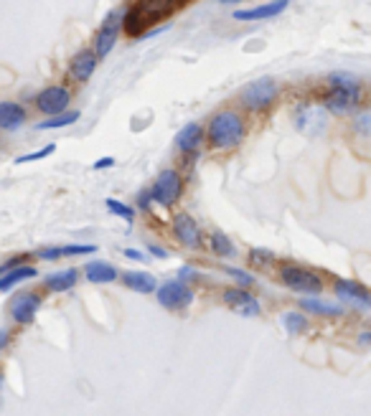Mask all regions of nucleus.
Masks as SVG:
<instances>
[{
    "label": "nucleus",
    "instance_id": "nucleus-37",
    "mask_svg": "<svg viewBox=\"0 0 371 416\" xmlns=\"http://www.w3.org/2000/svg\"><path fill=\"white\" fill-rule=\"evenodd\" d=\"M150 254H153V257H163V259H165V257H168V252H165L163 247H155V244H153V247H150Z\"/></svg>",
    "mask_w": 371,
    "mask_h": 416
},
{
    "label": "nucleus",
    "instance_id": "nucleus-40",
    "mask_svg": "<svg viewBox=\"0 0 371 416\" xmlns=\"http://www.w3.org/2000/svg\"><path fill=\"white\" fill-rule=\"evenodd\" d=\"M8 345V330H3L0 332V348H6Z\"/></svg>",
    "mask_w": 371,
    "mask_h": 416
},
{
    "label": "nucleus",
    "instance_id": "nucleus-7",
    "mask_svg": "<svg viewBox=\"0 0 371 416\" xmlns=\"http://www.w3.org/2000/svg\"><path fill=\"white\" fill-rule=\"evenodd\" d=\"M158 302L165 310H178V308H189L194 302V292L186 282L181 279H171V282H163L158 287Z\"/></svg>",
    "mask_w": 371,
    "mask_h": 416
},
{
    "label": "nucleus",
    "instance_id": "nucleus-25",
    "mask_svg": "<svg viewBox=\"0 0 371 416\" xmlns=\"http://www.w3.org/2000/svg\"><path fill=\"white\" fill-rule=\"evenodd\" d=\"M209 244H211V252L216 254V257H234V244H231L229 236L216 231V234H211Z\"/></svg>",
    "mask_w": 371,
    "mask_h": 416
},
{
    "label": "nucleus",
    "instance_id": "nucleus-21",
    "mask_svg": "<svg viewBox=\"0 0 371 416\" xmlns=\"http://www.w3.org/2000/svg\"><path fill=\"white\" fill-rule=\"evenodd\" d=\"M300 310H303V313H313V315H326V317H341L343 315L341 305L326 302V300H300Z\"/></svg>",
    "mask_w": 371,
    "mask_h": 416
},
{
    "label": "nucleus",
    "instance_id": "nucleus-36",
    "mask_svg": "<svg viewBox=\"0 0 371 416\" xmlns=\"http://www.w3.org/2000/svg\"><path fill=\"white\" fill-rule=\"evenodd\" d=\"M366 127L371 130V115H361L359 117V130H366Z\"/></svg>",
    "mask_w": 371,
    "mask_h": 416
},
{
    "label": "nucleus",
    "instance_id": "nucleus-41",
    "mask_svg": "<svg viewBox=\"0 0 371 416\" xmlns=\"http://www.w3.org/2000/svg\"><path fill=\"white\" fill-rule=\"evenodd\" d=\"M221 3H239V0H221Z\"/></svg>",
    "mask_w": 371,
    "mask_h": 416
},
{
    "label": "nucleus",
    "instance_id": "nucleus-6",
    "mask_svg": "<svg viewBox=\"0 0 371 416\" xmlns=\"http://www.w3.org/2000/svg\"><path fill=\"white\" fill-rule=\"evenodd\" d=\"M153 201L160 206H173L183 193V178L176 170H163L153 183Z\"/></svg>",
    "mask_w": 371,
    "mask_h": 416
},
{
    "label": "nucleus",
    "instance_id": "nucleus-5",
    "mask_svg": "<svg viewBox=\"0 0 371 416\" xmlns=\"http://www.w3.org/2000/svg\"><path fill=\"white\" fill-rule=\"evenodd\" d=\"M275 97H277V81L272 77L257 79V81H252L242 89V104L252 112L267 109L275 102Z\"/></svg>",
    "mask_w": 371,
    "mask_h": 416
},
{
    "label": "nucleus",
    "instance_id": "nucleus-12",
    "mask_svg": "<svg viewBox=\"0 0 371 416\" xmlns=\"http://www.w3.org/2000/svg\"><path fill=\"white\" fill-rule=\"evenodd\" d=\"M221 300H224L237 315H244V317H257V315H260V302L244 290V287L224 290V297H221Z\"/></svg>",
    "mask_w": 371,
    "mask_h": 416
},
{
    "label": "nucleus",
    "instance_id": "nucleus-29",
    "mask_svg": "<svg viewBox=\"0 0 371 416\" xmlns=\"http://www.w3.org/2000/svg\"><path fill=\"white\" fill-rule=\"evenodd\" d=\"M97 247L94 244H69L64 247V257H79V254H94Z\"/></svg>",
    "mask_w": 371,
    "mask_h": 416
},
{
    "label": "nucleus",
    "instance_id": "nucleus-19",
    "mask_svg": "<svg viewBox=\"0 0 371 416\" xmlns=\"http://www.w3.org/2000/svg\"><path fill=\"white\" fill-rule=\"evenodd\" d=\"M26 122V109L16 102H0V127L6 133H13L18 130L21 125Z\"/></svg>",
    "mask_w": 371,
    "mask_h": 416
},
{
    "label": "nucleus",
    "instance_id": "nucleus-32",
    "mask_svg": "<svg viewBox=\"0 0 371 416\" xmlns=\"http://www.w3.org/2000/svg\"><path fill=\"white\" fill-rule=\"evenodd\" d=\"M38 257H41V259H46V262H54V259H59V257H64V247L41 249V252H38Z\"/></svg>",
    "mask_w": 371,
    "mask_h": 416
},
{
    "label": "nucleus",
    "instance_id": "nucleus-2",
    "mask_svg": "<svg viewBox=\"0 0 371 416\" xmlns=\"http://www.w3.org/2000/svg\"><path fill=\"white\" fill-rule=\"evenodd\" d=\"M206 140L214 150H231L244 140V120L237 112H216L209 120Z\"/></svg>",
    "mask_w": 371,
    "mask_h": 416
},
{
    "label": "nucleus",
    "instance_id": "nucleus-26",
    "mask_svg": "<svg viewBox=\"0 0 371 416\" xmlns=\"http://www.w3.org/2000/svg\"><path fill=\"white\" fill-rule=\"evenodd\" d=\"M328 84L331 86H338V89H356V91H361L359 81H356L351 74H343V72L331 74V77H328Z\"/></svg>",
    "mask_w": 371,
    "mask_h": 416
},
{
    "label": "nucleus",
    "instance_id": "nucleus-17",
    "mask_svg": "<svg viewBox=\"0 0 371 416\" xmlns=\"http://www.w3.org/2000/svg\"><path fill=\"white\" fill-rule=\"evenodd\" d=\"M122 284L133 292H140V295H150V292H158V279L148 274V271H122Z\"/></svg>",
    "mask_w": 371,
    "mask_h": 416
},
{
    "label": "nucleus",
    "instance_id": "nucleus-8",
    "mask_svg": "<svg viewBox=\"0 0 371 416\" xmlns=\"http://www.w3.org/2000/svg\"><path fill=\"white\" fill-rule=\"evenodd\" d=\"M336 297L346 305H353V308H371V290H366L364 284L356 282V279H336L333 284Z\"/></svg>",
    "mask_w": 371,
    "mask_h": 416
},
{
    "label": "nucleus",
    "instance_id": "nucleus-3",
    "mask_svg": "<svg viewBox=\"0 0 371 416\" xmlns=\"http://www.w3.org/2000/svg\"><path fill=\"white\" fill-rule=\"evenodd\" d=\"M280 279L285 287L300 292V295H318V292H323V279L318 277L316 271L305 269V266L285 264L280 269Z\"/></svg>",
    "mask_w": 371,
    "mask_h": 416
},
{
    "label": "nucleus",
    "instance_id": "nucleus-1",
    "mask_svg": "<svg viewBox=\"0 0 371 416\" xmlns=\"http://www.w3.org/2000/svg\"><path fill=\"white\" fill-rule=\"evenodd\" d=\"M189 0H140L133 11H128V18H125V30L130 36H138L140 30H145L155 21L168 18L173 11H178L181 6H186Z\"/></svg>",
    "mask_w": 371,
    "mask_h": 416
},
{
    "label": "nucleus",
    "instance_id": "nucleus-27",
    "mask_svg": "<svg viewBox=\"0 0 371 416\" xmlns=\"http://www.w3.org/2000/svg\"><path fill=\"white\" fill-rule=\"evenodd\" d=\"M107 211L115 213V216H120V218H125V221H133L135 218L133 208L125 206V203H120V201H115V198H107Z\"/></svg>",
    "mask_w": 371,
    "mask_h": 416
},
{
    "label": "nucleus",
    "instance_id": "nucleus-24",
    "mask_svg": "<svg viewBox=\"0 0 371 416\" xmlns=\"http://www.w3.org/2000/svg\"><path fill=\"white\" fill-rule=\"evenodd\" d=\"M282 325L290 335H298V332L308 330V317L303 313H285L282 315Z\"/></svg>",
    "mask_w": 371,
    "mask_h": 416
},
{
    "label": "nucleus",
    "instance_id": "nucleus-28",
    "mask_svg": "<svg viewBox=\"0 0 371 416\" xmlns=\"http://www.w3.org/2000/svg\"><path fill=\"white\" fill-rule=\"evenodd\" d=\"M54 150H56L54 145H46V147H43V150H36V152H31V155H21V157H16V165H23V163H33V160H43V157L54 155Z\"/></svg>",
    "mask_w": 371,
    "mask_h": 416
},
{
    "label": "nucleus",
    "instance_id": "nucleus-14",
    "mask_svg": "<svg viewBox=\"0 0 371 416\" xmlns=\"http://www.w3.org/2000/svg\"><path fill=\"white\" fill-rule=\"evenodd\" d=\"M97 51H79L69 64V77L74 81H89L94 69H97Z\"/></svg>",
    "mask_w": 371,
    "mask_h": 416
},
{
    "label": "nucleus",
    "instance_id": "nucleus-23",
    "mask_svg": "<svg viewBox=\"0 0 371 416\" xmlns=\"http://www.w3.org/2000/svg\"><path fill=\"white\" fill-rule=\"evenodd\" d=\"M79 120V112H61L59 117H51V120H43L36 125V130H59V127H69Z\"/></svg>",
    "mask_w": 371,
    "mask_h": 416
},
{
    "label": "nucleus",
    "instance_id": "nucleus-4",
    "mask_svg": "<svg viewBox=\"0 0 371 416\" xmlns=\"http://www.w3.org/2000/svg\"><path fill=\"white\" fill-rule=\"evenodd\" d=\"M125 18H128V11H125V8H117V11H112L110 16L102 21V26H99V30H97V41H94V51H97L99 59H104V56L115 49L117 38H120L122 28H125Z\"/></svg>",
    "mask_w": 371,
    "mask_h": 416
},
{
    "label": "nucleus",
    "instance_id": "nucleus-33",
    "mask_svg": "<svg viewBox=\"0 0 371 416\" xmlns=\"http://www.w3.org/2000/svg\"><path fill=\"white\" fill-rule=\"evenodd\" d=\"M125 257H128V259H135V262H148V257L143 252H138V249H125Z\"/></svg>",
    "mask_w": 371,
    "mask_h": 416
},
{
    "label": "nucleus",
    "instance_id": "nucleus-9",
    "mask_svg": "<svg viewBox=\"0 0 371 416\" xmlns=\"http://www.w3.org/2000/svg\"><path fill=\"white\" fill-rule=\"evenodd\" d=\"M69 102H72V94L67 86H46L36 97V107L43 115H61L67 112Z\"/></svg>",
    "mask_w": 371,
    "mask_h": 416
},
{
    "label": "nucleus",
    "instance_id": "nucleus-13",
    "mask_svg": "<svg viewBox=\"0 0 371 416\" xmlns=\"http://www.w3.org/2000/svg\"><path fill=\"white\" fill-rule=\"evenodd\" d=\"M359 97H361V91H356V89H338V86H333V91H331L328 99H326V107H328V112H333V115H348V112H353V107L359 104Z\"/></svg>",
    "mask_w": 371,
    "mask_h": 416
},
{
    "label": "nucleus",
    "instance_id": "nucleus-38",
    "mask_svg": "<svg viewBox=\"0 0 371 416\" xmlns=\"http://www.w3.org/2000/svg\"><path fill=\"white\" fill-rule=\"evenodd\" d=\"M359 340H361V345H371V332L366 330V332H361L359 335Z\"/></svg>",
    "mask_w": 371,
    "mask_h": 416
},
{
    "label": "nucleus",
    "instance_id": "nucleus-30",
    "mask_svg": "<svg viewBox=\"0 0 371 416\" xmlns=\"http://www.w3.org/2000/svg\"><path fill=\"white\" fill-rule=\"evenodd\" d=\"M226 274H229V277H234V279H237V284H239V287H250V284L255 282V277H252L250 271L234 269V266H226Z\"/></svg>",
    "mask_w": 371,
    "mask_h": 416
},
{
    "label": "nucleus",
    "instance_id": "nucleus-18",
    "mask_svg": "<svg viewBox=\"0 0 371 416\" xmlns=\"http://www.w3.org/2000/svg\"><path fill=\"white\" fill-rule=\"evenodd\" d=\"M84 277L89 279V282L94 284H110V282H117V269L112 264H107V262H87L84 264Z\"/></svg>",
    "mask_w": 371,
    "mask_h": 416
},
{
    "label": "nucleus",
    "instance_id": "nucleus-15",
    "mask_svg": "<svg viewBox=\"0 0 371 416\" xmlns=\"http://www.w3.org/2000/svg\"><path fill=\"white\" fill-rule=\"evenodd\" d=\"M201 142H204V127L199 125V122H189V125L183 127L181 133H178L176 137V145L181 152H186V155H196L201 147Z\"/></svg>",
    "mask_w": 371,
    "mask_h": 416
},
{
    "label": "nucleus",
    "instance_id": "nucleus-34",
    "mask_svg": "<svg viewBox=\"0 0 371 416\" xmlns=\"http://www.w3.org/2000/svg\"><path fill=\"white\" fill-rule=\"evenodd\" d=\"M112 165H115V157H102V160H97V163H94V170L112 168Z\"/></svg>",
    "mask_w": 371,
    "mask_h": 416
},
{
    "label": "nucleus",
    "instance_id": "nucleus-10",
    "mask_svg": "<svg viewBox=\"0 0 371 416\" xmlns=\"http://www.w3.org/2000/svg\"><path fill=\"white\" fill-rule=\"evenodd\" d=\"M173 234H176V239L183 244V247H189V249H199L201 244H204V236H201L199 223H196L189 213H178V216H173Z\"/></svg>",
    "mask_w": 371,
    "mask_h": 416
},
{
    "label": "nucleus",
    "instance_id": "nucleus-11",
    "mask_svg": "<svg viewBox=\"0 0 371 416\" xmlns=\"http://www.w3.org/2000/svg\"><path fill=\"white\" fill-rule=\"evenodd\" d=\"M38 308H41V297L38 295H33V292H23V295H18L11 302L13 322H18V325H28V322H33Z\"/></svg>",
    "mask_w": 371,
    "mask_h": 416
},
{
    "label": "nucleus",
    "instance_id": "nucleus-20",
    "mask_svg": "<svg viewBox=\"0 0 371 416\" xmlns=\"http://www.w3.org/2000/svg\"><path fill=\"white\" fill-rule=\"evenodd\" d=\"M77 279H79V271L77 269H61V271H54V274H49V277L43 279V284H46V290L49 292H69L77 284Z\"/></svg>",
    "mask_w": 371,
    "mask_h": 416
},
{
    "label": "nucleus",
    "instance_id": "nucleus-35",
    "mask_svg": "<svg viewBox=\"0 0 371 416\" xmlns=\"http://www.w3.org/2000/svg\"><path fill=\"white\" fill-rule=\"evenodd\" d=\"M150 201H153V191H148V193H140L138 206H140V208H148V206H150Z\"/></svg>",
    "mask_w": 371,
    "mask_h": 416
},
{
    "label": "nucleus",
    "instance_id": "nucleus-22",
    "mask_svg": "<svg viewBox=\"0 0 371 416\" xmlns=\"http://www.w3.org/2000/svg\"><path fill=\"white\" fill-rule=\"evenodd\" d=\"M33 277H36V269H33V266H23V264H21L18 269L3 271V277H0V292H11L13 284L26 282V279H33Z\"/></svg>",
    "mask_w": 371,
    "mask_h": 416
},
{
    "label": "nucleus",
    "instance_id": "nucleus-31",
    "mask_svg": "<svg viewBox=\"0 0 371 416\" xmlns=\"http://www.w3.org/2000/svg\"><path fill=\"white\" fill-rule=\"evenodd\" d=\"M250 259L252 264H270L272 262V252H267V249H252Z\"/></svg>",
    "mask_w": 371,
    "mask_h": 416
},
{
    "label": "nucleus",
    "instance_id": "nucleus-39",
    "mask_svg": "<svg viewBox=\"0 0 371 416\" xmlns=\"http://www.w3.org/2000/svg\"><path fill=\"white\" fill-rule=\"evenodd\" d=\"M178 274H181V279L183 277H194V269H191V266H181V271H178Z\"/></svg>",
    "mask_w": 371,
    "mask_h": 416
},
{
    "label": "nucleus",
    "instance_id": "nucleus-16",
    "mask_svg": "<svg viewBox=\"0 0 371 416\" xmlns=\"http://www.w3.org/2000/svg\"><path fill=\"white\" fill-rule=\"evenodd\" d=\"M287 6H290V0H272V3L250 8V11H237L234 13V18L237 21H265V18H272V16H280Z\"/></svg>",
    "mask_w": 371,
    "mask_h": 416
}]
</instances>
